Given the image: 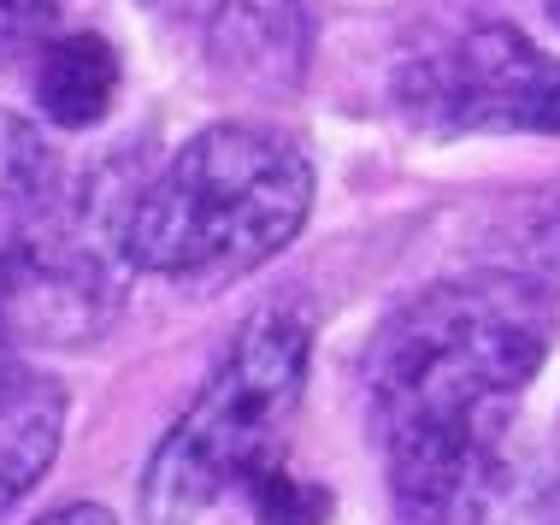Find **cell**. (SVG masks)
<instances>
[{"instance_id":"6da1fadb","label":"cell","mask_w":560,"mask_h":525,"mask_svg":"<svg viewBox=\"0 0 560 525\" xmlns=\"http://www.w3.org/2000/svg\"><path fill=\"white\" fill-rule=\"evenodd\" d=\"M555 342V290L532 272L425 283L377 325L372 438L413 525H483L508 490V431Z\"/></svg>"},{"instance_id":"7a4b0ae2","label":"cell","mask_w":560,"mask_h":525,"mask_svg":"<svg viewBox=\"0 0 560 525\" xmlns=\"http://www.w3.org/2000/svg\"><path fill=\"white\" fill-rule=\"evenodd\" d=\"M313 213L307 154L271 125L224 118L177 148L118 213L125 266L172 283L260 272Z\"/></svg>"},{"instance_id":"3957f363","label":"cell","mask_w":560,"mask_h":525,"mask_svg":"<svg viewBox=\"0 0 560 525\" xmlns=\"http://www.w3.org/2000/svg\"><path fill=\"white\" fill-rule=\"evenodd\" d=\"M313 325L295 307H266L236 331L201 384V396L177 413L142 472L148 525H195L213 502L242 490L266 460L283 455V425L307 389Z\"/></svg>"},{"instance_id":"277c9868","label":"cell","mask_w":560,"mask_h":525,"mask_svg":"<svg viewBox=\"0 0 560 525\" xmlns=\"http://www.w3.org/2000/svg\"><path fill=\"white\" fill-rule=\"evenodd\" d=\"M396 107L431 137H560V59L513 24H472L407 59Z\"/></svg>"},{"instance_id":"5b68a950","label":"cell","mask_w":560,"mask_h":525,"mask_svg":"<svg viewBox=\"0 0 560 525\" xmlns=\"http://www.w3.org/2000/svg\"><path fill=\"white\" fill-rule=\"evenodd\" d=\"M207 54L219 78L254 95H290L307 71L313 24L301 0H224L207 24Z\"/></svg>"},{"instance_id":"8992f818","label":"cell","mask_w":560,"mask_h":525,"mask_svg":"<svg viewBox=\"0 0 560 525\" xmlns=\"http://www.w3.org/2000/svg\"><path fill=\"white\" fill-rule=\"evenodd\" d=\"M59 438H66V389L30 366L19 337L0 319V514L48 478Z\"/></svg>"},{"instance_id":"52a82bcc","label":"cell","mask_w":560,"mask_h":525,"mask_svg":"<svg viewBox=\"0 0 560 525\" xmlns=\"http://www.w3.org/2000/svg\"><path fill=\"white\" fill-rule=\"evenodd\" d=\"M36 101L59 130H89L113 113L118 101V54L107 36L78 30V36H54L36 59Z\"/></svg>"},{"instance_id":"ba28073f","label":"cell","mask_w":560,"mask_h":525,"mask_svg":"<svg viewBox=\"0 0 560 525\" xmlns=\"http://www.w3.org/2000/svg\"><path fill=\"white\" fill-rule=\"evenodd\" d=\"M242 497H248V508H254V520H260V525H325L330 508H337L325 485L290 472V460H283V455L266 460V467L242 485Z\"/></svg>"},{"instance_id":"9c48e42d","label":"cell","mask_w":560,"mask_h":525,"mask_svg":"<svg viewBox=\"0 0 560 525\" xmlns=\"http://www.w3.org/2000/svg\"><path fill=\"white\" fill-rule=\"evenodd\" d=\"M42 184H48V148L24 118L0 113V195L19 201V195H42Z\"/></svg>"},{"instance_id":"30bf717a","label":"cell","mask_w":560,"mask_h":525,"mask_svg":"<svg viewBox=\"0 0 560 525\" xmlns=\"http://www.w3.org/2000/svg\"><path fill=\"white\" fill-rule=\"evenodd\" d=\"M520 272H532L542 290H555L560 295V184L542 195V201L525 213L520 224Z\"/></svg>"},{"instance_id":"8fae6325","label":"cell","mask_w":560,"mask_h":525,"mask_svg":"<svg viewBox=\"0 0 560 525\" xmlns=\"http://www.w3.org/2000/svg\"><path fill=\"white\" fill-rule=\"evenodd\" d=\"M59 0H0V66L30 59L54 42Z\"/></svg>"},{"instance_id":"7c38bea8","label":"cell","mask_w":560,"mask_h":525,"mask_svg":"<svg viewBox=\"0 0 560 525\" xmlns=\"http://www.w3.org/2000/svg\"><path fill=\"white\" fill-rule=\"evenodd\" d=\"M36 525H118V520L101 502H66V508H48Z\"/></svg>"},{"instance_id":"4fadbf2b","label":"cell","mask_w":560,"mask_h":525,"mask_svg":"<svg viewBox=\"0 0 560 525\" xmlns=\"http://www.w3.org/2000/svg\"><path fill=\"white\" fill-rule=\"evenodd\" d=\"M542 7H549V19H555V24H560V0H542Z\"/></svg>"}]
</instances>
